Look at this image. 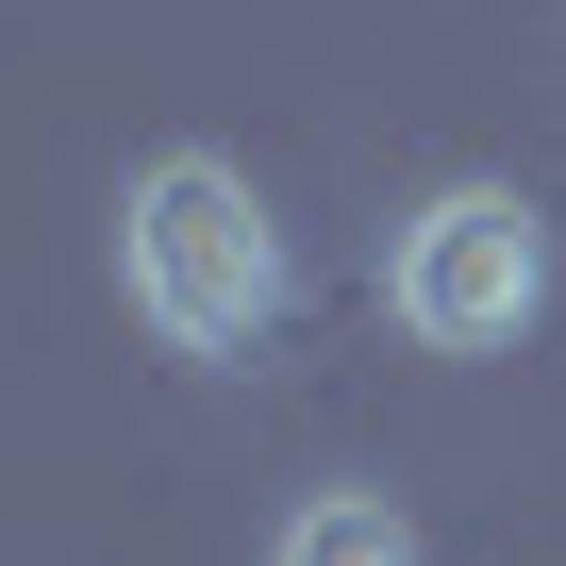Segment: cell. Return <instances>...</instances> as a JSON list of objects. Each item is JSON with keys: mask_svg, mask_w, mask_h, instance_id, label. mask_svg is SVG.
<instances>
[{"mask_svg": "<svg viewBox=\"0 0 566 566\" xmlns=\"http://www.w3.org/2000/svg\"><path fill=\"white\" fill-rule=\"evenodd\" d=\"M117 283H134V317H150L167 350L233 367V350L283 317V233H266L250 167H217V150H167V167L117 200Z\"/></svg>", "mask_w": 566, "mask_h": 566, "instance_id": "cell-1", "label": "cell"}, {"mask_svg": "<svg viewBox=\"0 0 566 566\" xmlns=\"http://www.w3.org/2000/svg\"><path fill=\"white\" fill-rule=\"evenodd\" d=\"M384 301H400L417 350H516L533 301H549V217L516 184H433L384 250Z\"/></svg>", "mask_w": 566, "mask_h": 566, "instance_id": "cell-2", "label": "cell"}, {"mask_svg": "<svg viewBox=\"0 0 566 566\" xmlns=\"http://www.w3.org/2000/svg\"><path fill=\"white\" fill-rule=\"evenodd\" d=\"M266 566H417V533H400V500H367V483H317L301 516H283V549Z\"/></svg>", "mask_w": 566, "mask_h": 566, "instance_id": "cell-3", "label": "cell"}]
</instances>
